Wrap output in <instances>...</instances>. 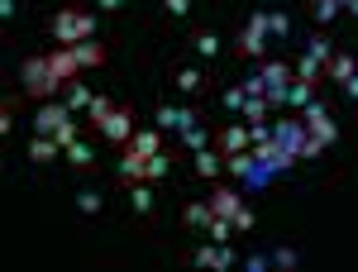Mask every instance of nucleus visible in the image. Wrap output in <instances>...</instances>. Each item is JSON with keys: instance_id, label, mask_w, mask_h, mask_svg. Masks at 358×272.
<instances>
[{"instance_id": "35", "label": "nucleus", "mask_w": 358, "mask_h": 272, "mask_svg": "<svg viewBox=\"0 0 358 272\" xmlns=\"http://www.w3.org/2000/svg\"><path fill=\"white\" fill-rule=\"evenodd\" d=\"M234 229H239V234H248V229H253V210H248V206H239V215H234Z\"/></svg>"}, {"instance_id": "6", "label": "nucleus", "mask_w": 358, "mask_h": 272, "mask_svg": "<svg viewBox=\"0 0 358 272\" xmlns=\"http://www.w3.org/2000/svg\"><path fill=\"white\" fill-rule=\"evenodd\" d=\"M77 67H82V62H77V48H62V43H57L53 53H48V72H53L57 86L72 82V77H77Z\"/></svg>"}, {"instance_id": "37", "label": "nucleus", "mask_w": 358, "mask_h": 272, "mask_svg": "<svg viewBox=\"0 0 358 272\" xmlns=\"http://www.w3.org/2000/svg\"><path fill=\"white\" fill-rule=\"evenodd\" d=\"M273 263H277V268H296V253H292V248H277Z\"/></svg>"}, {"instance_id": "3", "label": "nucleus", "mask_w": 358, "mask_h": 272, "mask_svg": "<svg viewBox=\"0 0 358 272\" xmlns=\"http://www.w3.org/2000/svg\"><path fill=\"white\" fill-rule=\"evenodd\" d=\"M96 129L110 138V143H129L134 138V110H124V106H110L101 120H96Z\"/></svg>"}, {"instance_id": "22", "label": "nucleus", "mask_w": 358, "mask_h": 272, "mask_svg": "<svg viewBox=\"0 0 358 272\" xmlns=\"http://www.w3.org/2000/svg\"><path fill=\"white\" fill-rule=\"evenodd\" d=\"M172 86H177V91H187V96H192V91H201V86H206V77H201V72H196V67H177V77H172Z\"/></svg>"}, {"instance_id": "15", "label": "nucleus", "mask_w": 358, "mask_h": 272, "mask_svg": "<svg viewBox=\"0 0 358 272\" xmlns=\"http://www.w3.org/2000/svg\"><path fill=\"white\" fill-rule=\"evenodd\" d=\"M224 167H229L234 177H258V158H253V148H248V153H224Z\"/></svg>"}, {"instance_id": "20", "label": "nucleus", "mask_w": 358, "mask_h": 272, "mask_svg": "<svg viewBox=\"0 0 358 272\" xmlns=\"http://www.w3.org/2000/svg\"><path fill=\"white\" fill-rule=\"evenodd\" d=\"M62 91H67L62 101H67L72 110H91V101H96V96H91V86H82V82H67Z\"/></svg>"}, {"instance_id": "5", "label": "nucleus", "mask_w": 358, "mask_h": 272, "mask_svg": "<svg viewBox=\"0 0 358 272\" xmlns=\"http://www.w3.org/2000/svg\"><path fill=\"white\" fill-rule=\"evenodd\" d=\"M273 138H277V148L282 153H292V158H301V148H306V120H277L273 124Z\"/></svg>"}, {"instance_id": "24", "label": "nucleus", "mask_w": 358, "mask_h": 272, "mask_svg": "<svg viewBox=\"0 0 358 272\" xmlns=\"http://www.w3.org/2000/svg\"><path fill=\"white\" fill-rule=\"evenodd\" d=\"M62 158H67L72 167H96V153L86 148L82 138H77V143H67V153H62Z\"/></svg>"}, {"instance_id": "28", "label": "nucleus", "mask_w": 358, "mask_h": 272, "mask_svg": "<svg viewBox=\"0 0 358 272\" xmlns=\"http://www.w3.org/2000/svg\"><path fill=\"white\" fill-rule=\"evenodd\" d=\"M306 53L315 57V62H330V57H334V43H330V38H320V34H315V38L306 43Z\"/></svg>"}, {"instance_id": "39", "label": "nucleus", "mask_w": 358, "mask_h": 272, "mask_svg": "<svg viewBox=\"0 0 358 272\" xmlns=\"http://www.w3.org/2000/svg\"><path fill=\"white\" fill-rule=\"evenodd\" d=\"M106 110H110V101H106V96H96V101H91V110H86V115H91V124H96Z\"/></svg>"}, {"instance_id": "17", "label": "nucleus", "mask_w": 358, "mask_h": 272, "mask_svg": "<svg viewBox=\"0 0 358 272\" xmlns=\"http://www.w3.org/2000/svg\"><path fill=\"white\" fill-rule=\"evenodd\" d=\"M192 263H196V268H224V248L210 239V244H201V248L192 253Z\"/></svg>"}, {"instance_id": "41", "label": "nucleus", "mask_w": 358, "mask_h": 272, "mask_svg": "<svg viewBox=\"0 0 358 272\" xmlns=\"http://www.w3.org/2000/svg\"><path fill=\"white\" fill-rule=\"evenodd\" d=\"M344 91H349V96H354V101H358V72H354V77H349V82H344Z\"/></svg>"}, {"instance_id": "23", "label": "nucleus", "mask_w": 358, "mask_h": 272, "mask_svg": "<svg viewBox=\"0 0 358 272\" xmlns=\"http://www.w3.org/2000/svg\"><path fill=\"white\" fill-rule=\"evenodd\" d=\"M192 48L201 57H215V53H220V38H215L210 29H196V34H192Z\"/></svg>"}, {"instance_id": "36", "label": "nucleus", "mask_w": 358, "mask_h": 272, "mask_svg": "<svg viewBox=\"0 0 358 272\" xmlns=\"http://www.w3.org/2000/svg\"><path fill=\"white\" fill-rule=\"evenodd\" d=\"M244 91H248V96H268V82H263V72H258V77H248Z\"/></svg>"}, {"instance_id": "33", "label": "nucleus", "mask_w": 358, "mask_h": 272, "mask_svg": "<svg viewBox=\"0 0 358 272\" xmlns=\"http://www.w3.org/2000/svg\"><path fill=\"white\" fill-rule=\"evenodd\" d=\"M268 34H273V38H287V34H292V20H287V15H268Z\"/></svg>"}, {"instance_id": "30", "label": "nucleus", "mask_w": 358, "mask_h": 272, "mask_svg": "<svg viewBox=\"0 0 358 272\" xmlns=\"http://www.w3.org/2000/svg\"><path fill=\"white\" fill-rule=\"evenodd\" d=\"M167 167H172V158H167V153H153V158H148V182L167 177Z\"/></svg>"}, {"instance_id": "38", "label": "nucleus", "mask_w": 358, "mask_h": 272, "mask_svg": "<svg viewBox=\"0 0 358 272\" xmlns=\"http://www.w3.org/2000/svg\"><path fill=\"white\" fill-rule=\"evenodd\" d=\"M10 124H15V106L5 101V106H0V134H10Z\"/></svg>"}, {"instance_id": "42", "label": "nucleus", "mask_w": 358, "mask_h": 272, "mask_svg": "<svg viewBox=\"0 0 358 272\" xmlns=\"http://www.w3.org/2000/svg\"><path fill=\"white\" fill-rule=\"evenodd\" d=\"M96 5H101V10H120L124 0H96Z\"/></svg>"}, {"instance_id": "1", "label": "nucleus", "mask_w": 358, "mask_h": 272, "mask_svg": "<svg viewBox=\"0 0 358 272\" xmlns=\"http://www.w3.org/2000/svg\"><path fill=\"white\" fill-rule=\"evenodd\" d=\"M86 38H96V15H86L82 5H62L53 15V43L72 48V43H86Z\"/></svg>"}, {"instance_id": "34", "label": "nucleus", "mask_w": 358, "mask_h": 272, "mask_svg": "<svg viewBox=\"0 0 358 272\" xmlns=\"http://www.w3.org/2000/svg\"><path fill=\"white\" fill-rule=\"evenodd\" d=\"M244 101H248L244 86H229V91H224V110H244Z\"/></svg>"}, {"instance_id": "19", "label": "nucleus", "mask_w": 358, "mask_h": 272, "mask_svg": "<svg viewBox=\"0 0 358 272\" xmlns=\"http://www.w3.org/2000/svg\"><path fill=\"white\" fill-rule=\"evenodd\" d=\"M220 153H210V148H201V153H196V177H206V182H215V177H220Z\"/></svg>"}, {"instance_id": "26", "label": "nucleus", "mask_w": 358, "mask_h": 272, "mask_svg": "<svg viewBox=\"0 0 358 272\" xmlns=\"http://www.w3.org/2000/svg\"><path fill=\"white\" fill-rule=\"evenodd\" d=\"M296 77H301V82H315V86H320V77H325V62H315V57L306 53L301 62H296Z\"/></svg>"}, {"instance_id": "9", "label": "nucleus", "mask_w": 358, "mask_h": 272, "mask_svg": "<svg viewBox=\"0 0 358 272\" xmlns=\"http://www.w3.org/2000/svg\"><path fill=\"white\" fill-rule=\"evenodd\" d=\"M248 148H253V129H244V124L220 129V153H248Z\"/></svg>"}, {"instance_id": "27", "label": "nucleus", "mask_w": 358, "mask_h": 272, "mask_svg": "<svg viewBox=\"0 0 358 272\" xmlns=\"http://www.w3.org/2000/svg\"><path fill=\"white\" fill-rule=\"evenodd\" d=\"M129 206H134L138 215H148V210H153V191L143 187V182H134V187H129Z\"/></svg>"}, {"instance_id": "44", "label": "nucleus", "mask_w": 358, "mask_h": 272, "mask_svg": "<svg viewBox=\"0 0 358 272\" xmlns=\"http://www.w3.org/2000/svg\"><path fill=\"white\" fill-rule=\"evenodd\" d=\"M349 10H354V15H358V0H354V5H349Z\"/></svg>"}, {"instance_id": "21", "label": "nucleus", "mask_w": 358, "mask_h": 272, "mask_svg": "<svg viewBox=\"0 0 358 272\" xmlns=\"http://www.w3.org/2000/svg\"><path fill=\"white\" fill-rule=\"evenodd\" d=\"M72 48H77V62H82V67H101V62H106V48L91 43V38H86V43H72Z\"/></svg>"}, {"instance_id": "11", "label": "nucleus", "mask_w": 358, "mask_h": 272, "mask_svg": "<svg viewBox=\"0 0 358 272\" xmlns=\"http://www.w3.org/2000/svg\"><path fill=\"white\" fill-rule=\"evenodd\" d=\"M124 148L138 153V158H153V153H163V134H158V129H134V138H129Z\"/></svg>"}, {"instance_id": "29", "label": "nucleus", "mask_w": 358, "mask_h": 272, "mask_svg": "<svg viewBox=\"0 0 358 272\" xmlns=\"http://www.w3.org/2000/svg\"><path fill=\"white\" fill-rule=\"evenodd\" d=\"M310 15H315V24H330L334 15H339V5L334 0H310Z\"/></svg>"}, {"instance_id": "12", "label": "nucleus", "mask_w": 358, "mask_h": 272, "mask_svg": "<svg viewBox=\"0 0 358 272\" xmlns=\"http://www.w3.org/2000/svg\"><path fill=\"white\" fill-rule=\"evenodd\" d=\"M258 72H263V82H268V86H292V82H296V72H292L287 62H277V57H263Z\"/></svg>"}, {"instance_id": "14", "label": "nucleus", "mask_w": 358, "mask_h": 272, "mask_svg": "<svg viewBox=\"0 0 358 272\" xmlns=\"http://www.w3.org/2000/svg\"><path fill=\"white\" fill-rule=\"evenodd\" d=\"M354 72H358V62H354V57H349V53H339V48H334V57H330V62H325V77H330V82H339V86H344V82H349V77H354Z\"/></svg>"}, {"instance_id": "25", "label": "nucleus", "mask_w": 358, "mask_h": 272, "mask_svg": "<svg viewBox=\"0 0 358 272\" xmlns=\"http://www.w3.org/2000/svg\"><path fill=\"white\" fill-rule=\"evenodd\" d=\"M210 215H215V210H210V201H192V206L182 210V220L196 224V229H201V224H210Z\"/></svg>"}, {"instance_id": "32", "label": "nucleus", "mask_w": 358, "mask_h": 272, "mask_svg": "<svg viewBox=\"0 0 358 272\" xmlns=\"http://www.w3.org/2000/svg\"><path fill=\"white\" fill-rule=\"evenodd\" d=\"M77 210H82V215H96V210H101V196H96V191H77Z\"/></svg>"}, {"instance_id": "4", "label": "nucleus", "mask_w": 358, "mask_h": 272, "mask_svg": "<svg viewBox=\"0 0 358 272\" xmlns=\"http://www.w3.org/2000/svg\"><path fill=\"white\" fill-rule=\"evenodd\" d=\"M24 91H29V96H38V101H48V96L57 91L53 72H48V57H29V62H24Z\"/></svg>"}, {"instance_id": "2", "label": "nucleus", "mask_w": 358, "mask_h": 272, "mask_svg": "<svg viewBox=\"0 0 358 272\" xmlns=\"http://www.w3.org/2000/svg\"><path fill=\"white\" fill-rule=\"evenodd\" d=\"M234 48H239V57H253V62L268 57V10H253V15H248V24L239 29Z\"/></svg>"}, {"instance_id": "10", "label": "nucleus", "mask_w": 358, "mask_h": 272, "mask_svg": "<svg viewBox=\"0 0 358 272\" xmlns=\"http://www.w3.org/2000/svg\"><path fill=\"white\" fill-rule=\"evenodd\" d=\"M62 153H67V148H62L53 134H34L29 138V158H34V163H53V158H62Z\"/></svg>"}, {"instance_id": "43", "label": "nucleus", "mask_w": 358, "mask_h": 272, "mask_svg": "<svg viewBox=\"0 0 358 272\" xmlns=\"http://www.w3.org/2000/svg\"><path fill=\"white\" fill-rule=\"evenodd\" d=\"M334 5H339V10H349V5H354V0H334Z\"/></svg>"}, {"instance_id": "18", "label": "nucleus", "mask_w": 358, "mask_h": 272, "mask_svg": "<svg viewBox=\"0 0 358 272\" xmlns=\"http://www.w3.org/2000/svg\"><path fill=\"white\" fill-rule=\"evenodd\" d=\"M310 101H315V82H301V77H296V82H292V91H287V106H292V110H306Z\"/></svg>"}, {"instance_id": "40", "label": "nucleus", "mask_w": 358, "mask_h": 272, "mask_svg": "<svg viewBox=\"0 0 358 272\" xmlns=\"http://www.w3.org/2000/svg\"><path fill=\"white\" fill-rule=\"evenodd\" d=\"M192 10V0H167V15H187Z\"/></svg>"}, {"instance_id": "8", "label": "nucleus", "mask_w": 358, "mask_h": 272, "mask_svg": "<svg viewBox=\"0 0 358 272\" xmlns=\"http://www.w3.org/2000/svg\"><path fill=\"white\" fill-rule=\"evenodd\" d=\"M153 120H158L163 129H192L201 115H196L192 106H158V115H153Z\"/></svg>"}, {"instance_id": "31", "label": "nucleus", "mask_w": 358, "mask_h": 272, "mask_svg": "<svg viewBox=\"0 0 358 272\" xmlns=\"http://www.w3.org/2000/svg\"><path fill=\"white\" fill-rule=\"evenodd\" d=\"M182 143H187L192 153H201V148H206V129H201V124H192V129H182Z\"/></svg>"}, {"instance_id": "7", "label": "nucleus", "mask_w": 358, "mask_h": 272, "mask_svg": "<svg viewBox=\"0 0 358 272\" xmlns=\"http://www.w3.org/2000/svg\"><path fill=\"white\" fill-rule=\"evenodd\" d=\"M72 115H77V110L67 106V101H48V106L34 115V134H53L57 124H62V120H72Z\"/></svg>"}, {"instance_id": "13", "label": "nucleus", "mask_w": 358, "mask_h": 272, "mask_svg": "<svg viewBox=\"0 0 358 272\" xmlns=\"http://www.w3.org/2000/svg\"><path fill=\"white\" fill-rule=\"evenodd\" d=\"M239 206H244V201H239V191L234 187H215L210 191V210H215V215H239Z\"/></svg>"}, {"instance_id": "16", "label": "nucleus", "mask_w": 358, "mask_h": 272, "mask_svg": "<svg viewBox=\"0 0 358 272\" xmlns=\"http://www.w3.org/2000/svg\"><path fill=\"white\" fill-rule=\"evenodd\" d=\"M239 229H234V220L229 215H210V224H206V239H215V244H229Z\"/></svg>"}]
</instances>
